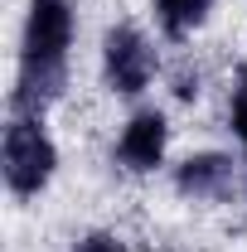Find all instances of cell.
I'll list each match as a JSON object with an SVG mask.
<instances>
[{
    "instance_id": "cell-8",
    "label": "cell",
    "mask_w": 247,
    "mask_h": 252,
    "mask_svg": "<svg viewBox=\"0 0 247 252\" xmlns=\"http://www.w3.org/2000/svg\"><path fill=\"white\" fill-rule=\"evenodd\" d=\"M73 252H131V248H126L117 233H83L73 243Z\"/></svg>"
},
{
    "instance_id": "cell-6",
    "label": "cell",
    "mask_w": 247,
    "mask_h": 252,
    "mask_svg": "<svg viewBox=\"0 0 247 252\" xmlns=\"http://www.w3.org/2000/svg\"><path fill=\"white\" fill-rule=\"evenodd\" d=\"M218 0H155V25L165 39H189L194 30L209 25Z\"/></svg>"
},
{
    "instance_id": "cell-9",
    "label": "cell",
    "mask_w": 247,
    "mask_h": 252,
    "mask_svg": "<svg viewBox=\"0 0 247 252\" xmlns=\"http://www.w3.org/2000/svg\"><path fill=\"white\" fill-rule=\"evenodd\" d=\"M243 194H247V165H243Z\"/></svg>"
},
{
    "instance_id": "cell-1",
    "label": "cell",
    "mask_w": 247,
    "mask_h": 252,
    "mask_svg": "<svg viewBox=\"0 0 247 252\" xmlns=\"http://www.w3.org/2000/svg\"><path fill=\"white\" fill-rule=\"evenodd\" d=\"M73 44H78L73 0H30L25 5L10 117H49V107L63 102L68 78H73Z\"/></svg>"
},
{
    "instance_id": "cell-4",
    "label": "cell",
    "mask_w": 247,
    "mask_h": 252,
    "mask_svg": "<svg viewBox=\"0 0 247 252\" xmlns=\"http://www.w3.org/2000/svg\"><path fill=\"white\" fill-rule=\"evenodd\" d=\"M170 156V117L160 107H136L112 141V160L122 175H155Z\"/></svg>"
},
{
    "instance_id": "cell-3",
    "label": "cell",
    "mask_w": 247,
    "mask_h": 252,
    "mask_svg": "<svg viewBox=\"0 0 247 252\" xmlns=\"http://www.w3.org/2000/svg\"><path fill=\"white\" fill-rule=\"evenodd\" d=\"M97 68H102V88L112 97H146L151 83L160 78V49L141 25H107L97 44Z\"/></svg>"
},
{
    "instance_id": "cell-5",
    "label": "cell",
    "mask_w": 247,
    "mask_h": 252,
    "mask_svg": "<svg viewBox=\"0 0 247 252\" xmlns=\"http://www.w3.org/2000/svg\"><path fill=\"white\" fill-rule=\"evenodd\" d=\"M238 185V165L223 151H194L175 165V194L180 199H194V204H214V199H228Z\"/></svg>"
},
{
    "instance_id": "cell-2",
    "label": "cell",
    "mask_w": 247,
    "mask_h": 252,
    "mask_svg": "<svg viewBox=\"0 0 247 252\" xmlns=\"http://www.w3.org/2000/svg\"><path fill=\"white\" fill-rule=\"evenodd\" d=\"M0 175L15 199H39L59 175V141L44 117H10L0 136Z\"/></svg>"
},
{
    "instance_id": "cell-10",
    "label": "cell",
    "mask_w": 247,
    "mask_h": 252,
    "mask_svg": "<svg viewBox=\"0 0 247 252\" xmlns=\"http://www.w3.org/2000/svg\"><path fill=\"white\" fill-rule=\"evenodd\" d=\"M131 252H155V248H131Z\"/></svg>"
},
{
    "instance_id": "cell-7",
    "label": "cell",
    "mask_w": 247,
    "mask_h": 252,
    "mask_svg": "<svg viewBox=\"0 0 247 252\" xmlns=\"http://www.w3.org/2000/svg\"><path fill=\"white\" fill-rule=\"evenodd\" d=\"M228 131L247 151V63H238L233 78H228Z\"/></svg>"
}]
</instances>
